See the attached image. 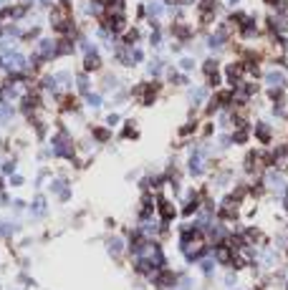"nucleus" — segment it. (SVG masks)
<instances>
[{
	"label": "nucleus",
	"instance_id": "nucleus-4",
	"mask_svg": "<svg viewBox=\"0 0 288 290\" xmlns=\"http://www.w3.org/2000/svg\"><path fill=\"white\" fill-rule=\"evenodd\" d=\"M94 137H96V139H99V142H106V139H109V137H111V132H109V129H104V127H101V129H94Z\"/></svg>",
	"mask_w": 288,
	"mask_h": 290
},
{
	"label": "nucleus",
	"instance_id": "nucleus-2",
	"mask_svg": "<svg viewBox=\"0 0 288 290\" xmlns=\"http://www.w3.org/2000/svg\"><path fill=\"white\" fill-rule=\"evenodd\" d=\"M106 253L119 263L121 260V255L127 253V242L121 240V237H116V235H111V237H106Z\"/></svg>",
	"mask_w": 288,
	"mask_h": 290
},
{
	"label": "nucleus",
	"instance_id": "nucleus-1",
	"mask_svg": "<svg viewBox=\"0 0 288 290\" xmlns=\"http://www.w3.org/2000/svg\"><path fill=\"white\" fill-rule=\"evenodd\" d=\"M157 212H159V220H162V225H170V222L177 217L175 204H172L170 199H164V197H159V199H157Z\"/></svg>",
	"mask_w": 288,
	"mask_h": 290
},
{
	"label": "nucleus",
	"instance_id": "nucleus-6",
	"mask_svg": "<svg viewBox=\"0 0 288 290\" xmlns=\"http://www.w3.org/2000/svg\"><path fill=\"white\" fill-rule=\"evenodd\" d=\"M10 290H15V288H10Z\"/></svg>",
	"mask_w": 288,
	"mask_h": 290
},
{
	"label": "nucleus",
	"instance_id": "nucleus-5",
	"mask_svg": "<svg viewBox=\"0 0 288 290\" xmlns=\"http://www.w3.org/2000/svg\"><path fill=\"white\" fill-rule=\"evenodd\" d=\"M0 290H3V285H0Z\"/></svg>",
	"mask_w": 288,
	"mask_h": 290
},
{
	"label": "nucleus",
	"instance_id": "nucleus-3",
	"mask_svg": "<svg viewBox=\"0 0 288 290\" xmlns=\"http://www.w3.org/2000/svg\"><path fill=\"white\" fill-rule=\"evenodd\" d=\"M18 283H20V288H28V290H30V288H38V283H35L25 270H20V273H18Z\"/></svg>",
	"mask_w": 288,
	"mask_h": 290
},
{
	"label": "nucleus",
	"instance_id": "nucleus-7",
	"mask_svg": "<svg viewBox=\"0 0 288 290\" xmlns=\"http://www.w3.org/2000/svg\"><path fill=\"white\" fill-rule=\"evenodd\" d=\"M233 290H235V288H233Z\"/></svg>",
	"mask_w": 288,
	"mask_h": 290
}]
</instances>
